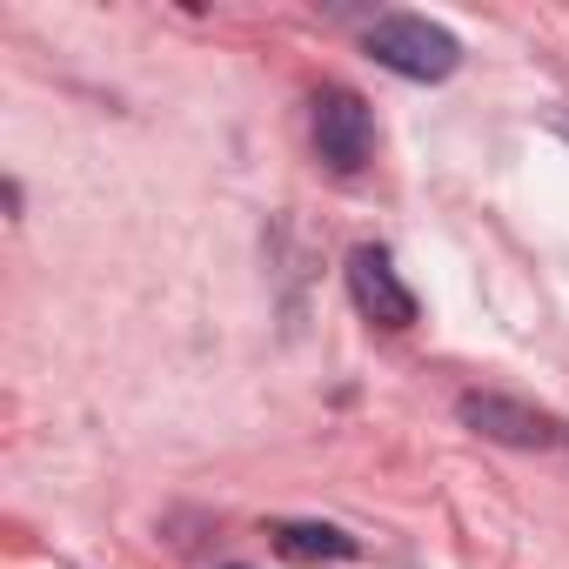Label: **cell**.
<instances>
[{
	"instance_id": "obj_2",
	"label": "cell",
	"mask_w": 569,
	"mask_h": 569,
	"mask_svg": "<svg viewBox=\"0 0 569 569\" xmlns=\"http://www.w3.org/2000/svg\"><path fill=\"white\" fill-rule=\"evenodd\" d=\"M309 141H316V154L336 174H356L376 154V114H369V101L356 88H322L309 101Z\"/></svg>"
},
{
	"instance_id": "obj_4",
	"label": "cell",
	"mask_w": 569,
	"mask_h": 569,
	"mask_svg": "<svg viewBox=\"0 0 569 569\" xmlns=\"http://www.w3.org/2000/svg\"><path fill=\"white\" fill-rule=\"evenodd\" d=\"M349 296L376 329H416V289L396 274L389 248H356L349 254Z\"/></svg>"
},
{
	"instance_id": "obj_5",
	"label": "cell",
	"mask_w": 569,
	"mask_h": 569,
	"mask_svg": "<svg viewBox=\"0 0 569 569\" xmlns=\"http://www.w3.org/2000/svg\"><path fill=\"white\" fill-rule=\"evenodd\" d=\"M268 542H274V556H289V562H349V556L362 549V542H356L349 529H336V522H274Z\"/></svg>"
},
{
	"instance_id": "obj_1",
	"label": "cell",
	"mask_w": 569,
	"mask_h": 569,
	"mask_svg": "<svg viewBox=\"0 0 569 569\" xmlns=\"http://www.w3.org/2000/svg\"><path fill=\"white\" fill-rule=\"evenodd\" d=\"M362 41L402 81H449L462 68V41L442 21H429V14H382V21H369Z\"/></svg>"
},
{
	"instance_id": "obj_3",
	"label": "cell",
	"mask_w": 569,
	"mask_h": 569,
	"mask_svg": "<svg viewBox=\"0 0 569 569\" xmlns=\"http://www.w3.org/2000/svg\"><path fill=\"white\" fill-rule=\"evenodd\" d=\"M456 416H462L469 436L502 442V449H556V442H562V429H556L542 409H529V402H516V396H496V389L456 396Z\"/></svg>"
}]
</instances>
